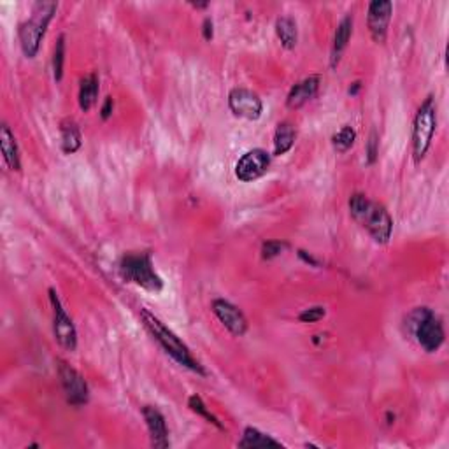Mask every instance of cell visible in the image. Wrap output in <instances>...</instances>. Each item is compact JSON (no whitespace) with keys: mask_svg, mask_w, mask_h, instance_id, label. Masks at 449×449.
Listing matches in <instances>:
<instances>
[{"mask_svg":"<svg viewBox=\"0 0 449 449\" xmlns=\"http://www.w3.org/2000/svg\"><path fill=\"white\" fill-rule=\"evenodd\" d=\"M320 83H322V77L318 74H312V76L305 77L301 83L295 84L290 90L286 97V106L290 109H298L304 104H308L311 99L316 97L320 90Z\"/></svg>","mask_w":449,"mask_h":449,"instance_id":"obj_14","label":"cell"},{"mask_svg":"<svg viewBox=\"0 0 449 449\" xmlns=\"http://www.w3.org/2000/svg\"><path fill=\"white\" fill-rule=\"evenodd\" d=\"M298 255H301V258H304L308 263H312V265H318V262H316V260L312 258L311 255H309V256L305 255V251H298Z\"/></svg>","mask_w":449,"mask_h":449,"instance_id":"obj_30","label":"cell"},{"mask_svg":"<svg viewBox=\"0 0 449 449\" xmlns=\"http://www.w3.org/2000/svg\"><path fill=\"white\" fill-rule=\"evenodd\" d=\"M142 416H144L146 426L149 430L153 446L158 449L169 448V430H167V423L162 412L153 405H146V407H142Z\"/></svg>","mask_w":449,"mask_h":449,"instance_id":"obj_13","label":"cell"},{"mask_svg":"<svg viewBox=\"0 0 449 449\" xmlns=\"http://www.w3.org/2000/svg\"><path fill=\"white\" fill-rule=\"evenodd\" d=\"M286 248H288L286 242L267 241V242H263V246H262V256L265 260H272V258H276V256H279Z\"/></svg>","mask_w":449,"mask_h":449,"instance_id":"obj_25","label":"cell"},{"mask_svg":"<svg viewBox=\"0 0 449 449\" xmlns=\"http://www.w3.org/2000/svg\"><path fill=\"white\" fill-rule=\"evenodd\" d=\"M360 87H362V84H360V81H356V83H353V88H349V94L356 95V91L360 90Z\"/></svg>","mask_w":449,"mask_h":449,"instance_id":"obj_31","label":"cell"},{"mask_svg":"<svg viewBox=\"0 0 449 449\" xmlns=\"http://www.w3.org/2000/svg\"><path fill=\"white\" fill-rule=\"evenodd\" d=\"M325 315H327L325 308H322V305H315V308L304 309V311L298 315V320L304 323H316L320 322V320H322Z\"/></svg>","mask_w":449,"mask_h":449,"instance_id":"obj_26","label":"cell"},{"mask_svg":"<svg viewBox=\"0 0 449 449\" xmlns=\"http://www.w3.org/2000/svg\"><path fill=\"white\" fill-rule=\"evenodd\" d=\"M213 312L218 316L220 322L223 323L228 329V332L234 334V336L241 337L244 336L246 330H248V320L242 315V311L239 308H235L234 304H230L228 301L223 298H216L213 302Z\"/></svg>","mask_w":449,"mask_h":449,"instance_id":"obj_12","label":"cell"},{"mask_svg":"<svg viewBox=\"0 0 449 449\" xmlns=\"http://www.w3.org/2000/svg\"><path fill=\"white\" fill-rule=\"evenodd\" d=\"M295 137H297V132H295L290 121L279 123V127L276 128V134H274V155L281 156L290 151L295 144Z\"/></svg>","mask_w":449,"mask_h":449,"instance_id":"obj_17","label":"cell"},{"mask_svg":"<svg viewBox=\"0 0 449 449\" xmlns=\"http://www.w3.org/2000/svg\"><path fill=\"white\" fill-rule=\"evenodd\" d=\"M194 7H198V9H204V7H208V4H191Z\"/></svg>","mask_w":449,"mask_h":449,"instance_id":"obj_32","label":"cell"},{"mask_svg":"<svg viewBox=\"0 0 449 449\" xmlns=\"http://www.w3.org/2000/svg\"><path fill=\"white\" fill-rule=\"evenodd\" d=\"M58 377L69 404L77 405V407L87 404L88 397H90L87 381H84V377L76 369H72L63 360H58Z\"/></svg>","mask_w":449,"mask_h":449,"instance_id":"obj_8","label":"cell"},{"mask_svg":"<svg viewBox=\"0 0 449 449\" xmlns=\"http://www.w3.org/2000/svg\"><path fill=\"white\" fill-rule=\"evenodd\" d=\"M113 108H114L113 97H108V99H106L104 106H102V109H101V116H102V120H108V118L111 116V114H113Z\"/></svg>","mask_w":449,"mask_h":449,"instance_id":"obj_28","label":"cell"},{"mask_svg":"<svg viewBox=\"0 0 449 449\" xmlns=\"http://www.w3.org/2000/svg\"><path fill=\"white\" fill-rule=\"evenodd\" d=\"M355 141H356L355 128L349 127V125H346V127H342L341 130L337 132V134H334L332 146L337 153H346L348 149L353 148Z\"/></svg>","mask_w":449,"mask_h":449,"instance_id":"obj_22","label":"cell"},{"mask_svg":"<svg viewBox=\"0 0 449 449\" xmlns=\"http://www.w3.org/2000/svg\"><path fill=\"white\" fill-rule=\"evenodd\" d=\"M239 448H283V444L279 441L272 439L267 434L260 432V430L253 429V426H248L244 429V434H242V439L239 441L237 444Z\"/></svg>","mask_w":449,"mask_h":449,"instance_id":"obj_18","label":"cell"},{"mask_svg":"<svg viewBox=\"0 0 449 449\" xmlns=\"http://www.w3.org/2000/svg\"><path fill=\"white\" fill-rule=\"evenodd\" d=\"M49 302H51L53 308V332H55V339L63 349L74 351L77 346L76 327H74L72 320L65 312L62 302L56 297V291L53 288H49Z\"/></svg>","mask_w":449,"mask_h":449,"instance_id":"obj_7","label":"cell"},{"mask_svg":"<svg viewBox=\"0 0 449 449\" xmlns=\"http://www.w3.org/2000/svg\"><path fill=\"white\" fill-rule=\"evenodd\" d=\"M436 104H434V97L430 95L423 102L422 108L418 109V113H416L415 127H412V155H415L416 163L422 162L426 153H429L434 139V132H436Z\"/></svg>","mask_w":449,"mask_h":449,"instance_id":"obj_6","label":"cell"},{"mask_svg":"<svg viewBox=\"0 0 449 449\" xmlns=\"http://www.w3.org/2000/svg\"><path fill=\"white\" fill-rule=\"evenodd\" d=\"M118 270H120L121 279L127 283L137 284L142 290L151 291V293L162 291L163 281L155 272L149 253H128L120 260Z\"/></svg>","mask_w":449,"mask_h":449,"instance_id":"obj_3","label":"cell"},{"mask_svg":"<svg viewBox=\"0 0 449 449\" xmlns=\"http://www.w3.org/2000/svg\"><path fill=\"white\" fill-rule=\"evenodd\" d=\"M349 213L379 244H386L393 230V220L384 205L369 201L365 195L355 194L349 198Z\"/></svg>","mask_w":449,"mask_h":449,"instance_id":"obj_1","label":"cell"},{"mask_svg":"<svg viewBox=\"0 0 449 449\" xmlns=\"http://www.w3.org/2000/svg\"><path fill=\"white\" fill-rule=\"evenodd\" d=\"M353 34V16L351 14H346L341 20V23L337 25L336 35H334V46H332V67H336L341 60V55L344 53L346 46H348L349 39Z\"/></svg>","mask_w":449,"mask_h":449,"instance_id":"obj_16","label":"cell"},{"mask_svg":"<svg viewBox=\"0 0 449 449\" xmlns=\"http://www.w3.org/2000/svg\"><path fill=\"white\" fill-rule=\"evenodd\" d=\"M407 327L415 334L418 344L426 353H436L444 342V329L441 320L429 308H418L407 316Z\"/></svg>","mask_w":449,"mask_h":449,"instance_id":"obj_5","label":"cell"},{"mask_svg":"<svg viewBox=\"0 0 449 449\" xmlns=\"http://www.w3.org/2000/svg\"><path fill=\"white\" fill-rule=\"evenodd\" d=\"M276 34L281 44L286 49H293L298 41V28L293 18L283 16L276 21Z\"/></svg>","mask_w":449,"mask_h":449,"instance_id":"obj_20","label":"cell"},{"mask_svg":"<svg viewBox=\"0 0 449 449\" xmlns=\"http://www.w3.org/2000/svg\"><path fill=\"white\" fill-rule=\"evenodd\" d=\"M393 4L390 0H374L369 6L367 14V25H369L370 35L376 42H384L388 35V25L391 20Z\"/></svg>","mask_w":449,"mask_h":449,"instance_id":"obj_11","label":"cell"},{"mask_svg":"<svg viewBox=\"0 0 449 449\" xmlns=\"http://www.w3.org/2000/svg\"><path fill=\"white\" fill-rule=\"evenodd\" d=\"M0 149H2L4 160H6L7 167L11 170H21V160H20V149H18V142L14 139V134L9 130L6 123L0 127Z\"/></svg>","mask_w":449,"mask_h":449,"instance_id":"obj_15","label":"cell"},{"mask_svg":"<svg viewBox=\"0 0 449 449\" xmlns=\"http://www.w3.org/2000/svg\"><path fill=\"white\" fill-rule=\"evenodd\" d=\"M60 134H62L63 153L72 155V153H76L77 149L81 148L83 139H81V132L74 121H65V123H62V127H60Z\"/></svg>","mask_w":449,"mask_h":449,"instance_id":"obj_21","label":"cell"},{"mask_svg":"<svg viewBox=\"0 0 449 449\" xmlns=\"http://www.w3.org/2000/svg\"><path fill=\"white\" fill-rule=\"evenodd\" d=\"M377 155H379V141H377L376 132H372L369 137V142H367V163L369 165L376 163Z\"/></svg>","mask_w":449,"mask_h":449,"instance_id":"obj_27","label":"cell"},{"mask_svg":"<svg viewBox=\"0 0 449 449\" xmlns=\"http://www.w3.org/2000/svg\"><path fill=\"white\" fill-rule=\"evenodd\" d=\"M188 407H190L191 411L195 412V415L202 416V418H204L208 423H211V425H215L216 429L223 430L222 423L218 422V418H216V416H213L211 412H209L208 405L204 404V400H202V398L198 397V395H191V397L188 398Z\"/></svg>","mask_w":449,"mask_h":449,"instance_id":"obj_23","label":"cell"},{"mask_svg":"<svg viewBox=\"0 0 449 449\" xmlns=\"http://www.w3.org/2000/svg\"><path fill=\"white\" fill-rule=\"evenodd\" d=\"M99 97V80L95 74H88L81 80L80 84V108L90 111Z\"/></svg>","mask_w":449,"mask_h":449,"instance_id":"obj_19","label":"cell"},{"mask_svg":"<svg viewBox=\"0 0 449 449\" xmlns=\"http://www.w3.org/2000/svg\"><path fill=\"white\" fill-rule=\"evenodd\" d=\"M270 167V155L265 149H251L246 153L235 167V176L244 183L262 177Z\"/></svg>","mask_w":449,"mask_h":449,"instance_id":"obj_9","label":"cell"},{"mask_svg":"<svg viewBox=\"0 0 449 449\" xmlns=\"http://www.w3.org/2000/svg\"><path fill=\"white\" fill-rule=\"evenodd\" d=\"M202 34H204L205 41H211L213 39V20L211 18H205L204 25H202Z\"/></svg>","mask_w":449,"mask_h":449,"instance_id":"obj_29","label":"cell"},{"mask_svg":"<svg viewBox=\"0 0 449 449\" xmlns=\"http://www.w3.org/2000/svg\"><path fill=\"white\" fill-rule=\"evenodd\" d=\"M58 9L56 2H37L34 4V13H32L30 20L23 21L18 28V37H20L21 49H23L25 56L34 58L39 51L42 37L46 34L49 21H51L53 14Z\"/></svg>","mask_w":449,"mask_h":449,"instance_id":"obj_4","label":"cell"},{"mask_svg":"<svg viewBox=\"0 0 449 449\" xmlns=\"http://www.w3.org/2000/svg\"><path fill=\"white\" fill-rule=\"evenodd\" d=\"M141 318L146 329L149 330V334L155 337V341L162 346L163 351H165L170 358L176 360L179 365L186 367V369L194 370V372L201 374V376H205L204 367L198 363V360L194 358V355L190 353L188 346L184 344V342L181 341V339L177 337L172 330L167 329V327L163 325V323L160 322L155 315H151V312L144 308H141Z\"/></svg>","mask_w":449,"mask_h":449,"instance_id":"obj_2","label":"cell"},{"mask_svg":"<svg viewBox=\"0 0 449 449\" xmlns=\"http://www.w3.org/2000/svg\"><path fill=\"white\" fill-rule=\"evenodd\" d=\"M63 62H65V37L60 35L53 53V74L56 81H62L63 77Z\"/></svg>","mask_w":449,"mask_h":449,"instance_id":"obj_24","label":"cell"},{"mask_svg":"<svg viewBox=\"0 0 449 449\" xmlns=\"http://www.w3.org/2000/svg\"><path fill=\"white\" fill-rule=\"evenodd\" d=\"M228 106L235 116L246 118V120H258L263 111V104L258 95L246 88H234L228 94Z\"/></svg>","mask_w":449,"mask_h":449,"instance_id":"obj_10","label":"cell"}]
</instances>
